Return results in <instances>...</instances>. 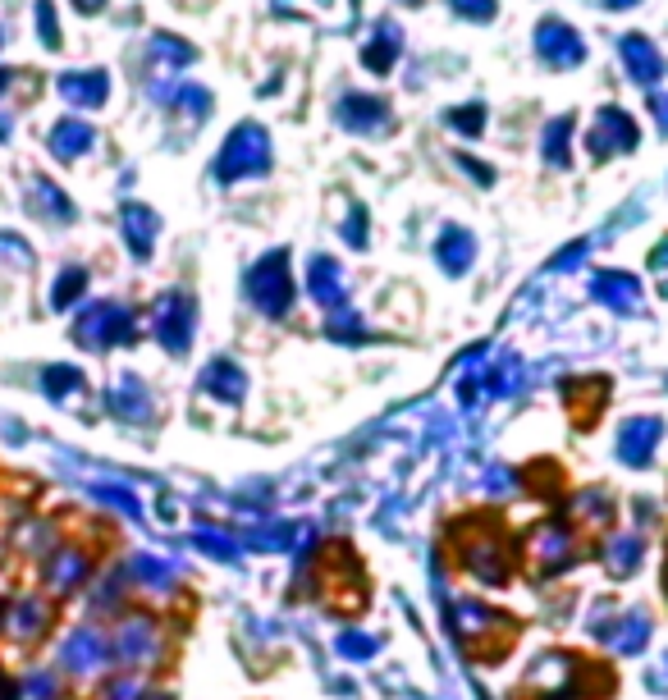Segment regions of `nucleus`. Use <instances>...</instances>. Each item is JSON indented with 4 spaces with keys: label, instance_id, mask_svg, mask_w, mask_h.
I'll list each match as a JSON object with an SVG mask.
<instances>
[{
    "label": "nucleus",
    "instance_id": "f257e3e1",
    "mask_svg": "<svg viewBox=\"0 0 668 700\" xmlns=\"http://www.w3.org/2000/svg\"><path fill=\"white\" fill-rule=\"evenodd\" d=\"M540 51L550 55V60H577V55H582V46H577V37H572L568 28H559V23H545V33H540Z\"/></svg>",
    "mask_w": 668,
    "mask_h": 700
},
{
    "label": "nucleus",
    "instance_id": "f03ea898",
    "mask_svg": "<svg viewBox=\"0 0 668 700\" xmlns=\"http://www.w3.org/2000/svg\"><path fill=\"white\" fill-rule=\"evenodd\" d=\"M453 10H463V14H476V19H485V14H495V0H453Z\"/></svg>",
    "mask_w": 668,
    "mask_h": 700
}]
</instances>
